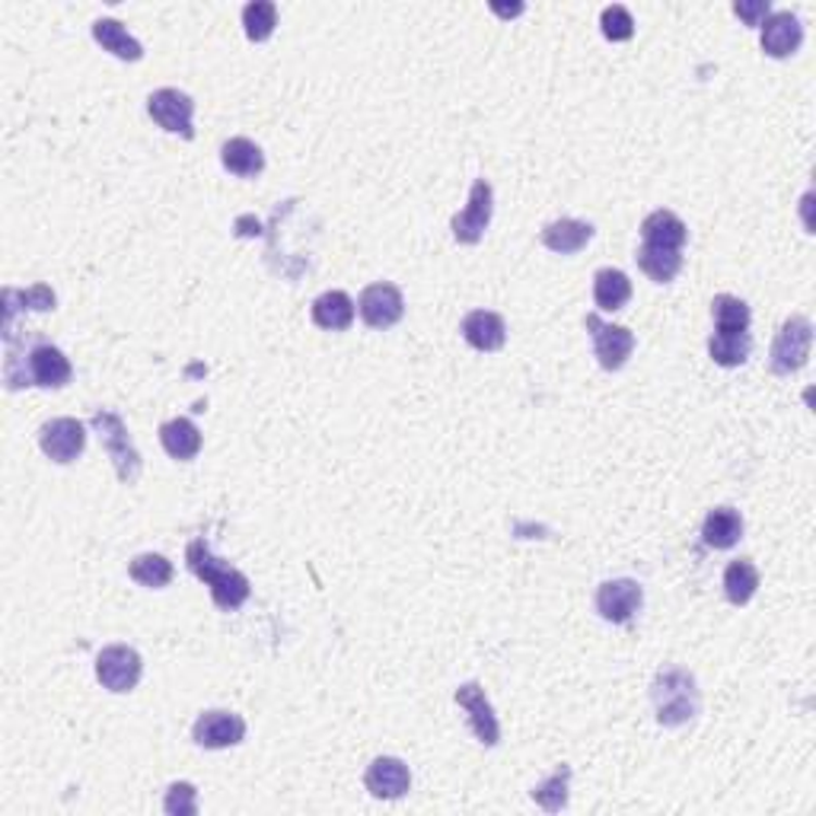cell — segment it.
Wrapping results in <instances>:
<instances>
[{"mask_svg":"<svg viewBox=\"0 0 816 816\" xmlns=\"http://www.w3.org/2000/svg\"><path fill=\"white\" fill-rule=\"evenodd\" d=\"M90 425H93V431L99 434L102 450H105L109 460L115 463L118 479L125 481V485H135V481L141 479V453H138L131 434L125 428V422H122L115 412H109V409H97L93 418H90Z\"/></svg>","mask_w":816,"mask_h":816,"instance_id":"cell-4","label":"cell"},{"mask_svg":"<svg viewBox=\"0 0 816 816\" xmlns=\"http://www.w3.org/2000/svg\"><path fill=\"white\" fill-rule=\"evenodd\" d=\"M712 316H715V329L718 332H746L750 329V306L733 297V293H718L712 300Z\"/></svg>","mask_w":816,"mask_h":816,"instance_id":"cell-29","label":"cell"},{"mask_svg":"<svg viewBox=\"0 0 816 816\" xmlns=\"http://www.w3.org/2000/svg\"><path fill=\"white\" fill-rule=\"evenodd\" d=\"M93 39L105 51H112L115 58H122V61H141L145 58V46L118 20H112V16H102V20L93 23Z\"/></svg>","mask_w":816,"mask_h":816,"instance_id":"cell-21","label":"cell"},{"mask_svg":"<svg viewBox=\"0 0 816 816\" xmlns=\"http://www.w3.org/2000/svg\"><path fill=\"white\" fill-rule=\"evenodd\" d=\"M759 590V568L750 558H737L724 568V593L733 606H746Z\"/></svg>","mask_w":816,"mask_h":816,"instance_id":"cell-25","label":"cell"},{"mask_svg":"<svg viewBox=\"0 0 816 816\" xmlns=\"http://www.w3.org/2000/svg\"><path fill=\"white\" fill-rule=\"evenodd\" d=\"M313 323L326 332H344L354 323V300L344 290H326L313 300Z\"/></svg>","mask_w":816,"mask_h":816,"instance_id":"cell-19","label":"cell"},{"mask_svg":"<svg viewBox=\"0 0 816 816\" xmlns=\"http://www.w3.org/2000/svg\"><path fill=\"white\" fill-rule=\"evenodd\" d=\"M600 26H603V36L610 42H628L635 36V20L631 13L625 10L623 3H613L600 13Z\"/></svg>","mask_w":816,"mask_h":816,"instance_id":"cell-33","label":"cell"},{"mask_svg":"<svg viewBox=\"0 0 816 816\" xmlns=\"http://www.w3.org/2000/svg\"><path fill=\"white\" fill-rule=\"evenodd\" d=\"M357 310H361V319L371 329H392L405 316V297H402V290L396 288V285L377 281V285L361 290Z\"/></svg>","mask_w":816,"mask_h":816,"instance_id":"cell-9","label":"cell"},{"mask_svg":"<svg viewBox=\"0 0 816 816\" xmlns=\"http://www.w3.org/2000/svg\"><path fill=\"white\" fill-rule=\"evenodd\" d=\"M644 603V590L638 580H628V577H619V580H606L600 590H597V613L606 619V623L623 625L628 623Z\"/></svg>","mask_w":816,"mask_h":816,"instance_id":"cell-12","label":"cell"},{"mask_svg":"<svg viewBox=\"0 0 816 816\" xmlns=\"http://www.w3.org/2000/svg\"><path fill=\"white\" fill-rule=\"evenodd\" d=\"M242 26L252 42H268L278 26V7L272 0H252L242 7Z\"/></svg>","mask_w":816,"mask_h":816,"instance_id":"cell-31","label":"cell"},{"mask_svg":"<svg viewBox=\"0 0 816 816\" xmlns=\"http://www.w3.org/2000/svg\"><path fill=\"white\" fill-rule=\"evenodd\" d=\"M141 673H145V661L135 648L109 644L99 651L97 676L109 692H131L141 682Z\"/></svg>","mask_w":816,"mask_h":816,"instance_id":"cell-6","label":"cell"},{"mask_svg":"<svg viewBox=\"0 0 816 816\" xmlns=\"http://www.w3.org/2000/svg\"><path fill=\"white\" fill-rule=\"evenodd\" d=\"M635 259H638L641 272H644L651 281H657V285H670L673 278L679 275V268H682V252H679V249L641 246Z\"/></svg>","mask_w":816,"mask_h":816,"instance_id":"cell-26","label":"cell"},{"mask_svg":"<svg viewBox=\"0 0 816 816\" xmlns=\"http://www.w3.org/2000/svg\"><path fill=\"white\" fill-rule=\"evenodd\" d=\"M364 784L374 798L380 801H396L402 794H409L412 788V771L402 759L396 756H380L367 766V775H364Z\"/></svg>","mask_w":816,"mask_h":816,"instance_id":"cell-15","label":"cell"},{"mask_svg":"<svg viewBox=\"0 0 816 816\" xmlns=\"http://www.w3.org/2000/svg\"><path fill=\"white\" fill-rule=\"evenodd\" d=\"M753 351V338L750 332H715L708 341V354L715 357V364L720 367H740L746 364Z\"/></svg>","mask_w":816,"mask_h":816,"instance_id":"cell-28","label":"cell"},{"mask_svg":"<svg viewBox=\"0 0 816 816\" xmlns=\"http://www.w3.org/2000/svg\"><path fill=\"white\" fill-rule=\"evenodd\" d=\"M39 447L51 463H74L87 447V428L77 418H51L39 428Z\"/></svg>","mask_w":816,"mask_h":816,"instance_id":"cell-10","label":"cell"},{"mask_svg":"<svg viewBox=\"0 0 816 816\" xmlns=\"http://www.w3.org/2000/svg\"><path fill=\"white\" fill-rule=\"evenodd\" d=\"M221 163H224L227 173L249 179V176H259L265 170V153L249 138H230L227 145L221 147Z\"/></svg>","mask_w":816,"mask_h":816,"instance_id":"cell-24","label":"cell"},{"mask_svg":"<svg viewBox=\"0 0 816 816\" xmlns=\"http://www.w3.org/2000/svg\"><path fill=\"white\" fill-rule=\"evenodd\" d=\"M743 536V517L733 507H715L708 511L702 524V539L708 549H733Z\"/></svg>","mask_w":816,"mask_h":816,"instance_id":"cell-22","label":"cell"},{"mask_svg":"<svg viewBox=\"0 0 816 816\" xmlns=\"http://www.w3.org/2000/svg\"><path fill=\"white\" fill-rule=\"evenodd\" d=\"M186 562H189L192 575L211 587V600H214L217 610L234 613V610H240L242 603L249 600V593H252L249 577L237 572V568H230V565H224L221 558H214V552H211V545L204 539H192L189 542Z\"/></svg>","mask_w":816,"mask_h":816,"instance_id":"cell-1","label":"cell"},{"mask_svg":"<svg viewBox=\"0 0 816 816\" xmlns=\"http://www.w3.org/2000/svg\"><path fill=\"white\" fill-rule=\"evenodd\" d=\"M801 42H804V26L794 13L788 10L768 13L763 23V51L768 58H791L801 49Z\"/></svg>","mask_w":816,"mask_h":816,"instance_id":"cell-16","label":"cell"},{"mask_svg":"<svg viewBox=\"0 0 816 816\" xmlns=\"http://www.w3.org/2000/svg\"><path fill=\"white\" fill-rule=\"evenodd\" d=\"M583 326H587V332L593 338V354H597L600 367H603V371H619V367H625V361H628L631 351H635V336H631V329H625V326H610V323H603L597 313H590V316L583 319Z\"/></svg>","mask_w":816,"mask_h":816,"instance_id":"cell-8","label":"cell"},{"mask_svg":"<svg viewBox=\"0 0 816 816\" xmlns=\"http://www.w3.org/2000/svg\"><path fill=\"white\" fill-rule=\"evenodd\" d=\"M733 13L740 20H746L750 26H763L768 16V0H740V3H733Z\"/></svg>","mask_w":816,"mask_h":816,"instance_id":"cell-36","label":"cell"},{"mask_svg":"<svg viewBox=\"0 0 816 816\" xmlns=\"http://www.w3.org/2000/svg\"><path fill=\"white\" fill-rule=\"evenodd\" d=\"M811 344H814V323L807 316L784 319L778 336L771 341V354H768L771 374H778V377L798 374L811 357Z\"/></svg>","mask_w":816,"mask_h":816,"instance_id":"cell-5","label":"cell"},{"mask_svg":"<svg viewBox=\"0 0 816 816\" xmlns=\"http://www.w3.org/2000/svg\"><path fill=\"white\" fill-rule=\"evenodd\" d=\"M593 300H597V306L606 310V313L623 310L625 303L631 300V281H628V275L619 272V268H603V272H597V278H593Z\"/></svg>","mask_w":816,"mask_h":816,"instance_id":"cell-27","label":"cell"},{"mask_svg":"<svg viewBox=\"0 0 816 816\" xmlns=\"http://www.w3.org/2000/svg\"><path fill=\"white\" fill-rule=\"evenodd\" d=\"M160 443L173 460L189 463L201 450V431L194 428V422H189V418H173V422L160 425Z\"/></svg>","mask_w":816,"mask_h":816,"instance_id":"cell-23","label":"cell"},{"mask_svg":"<svg viewBox=\"0 0 816 816\" xmlns=\"http://www.w3.org/2000/svg\"><path fill=\"white\" fill-rule=\"evenodd\" d=\"M651 699L657 708V720L664 727H679L699 715V689L692 673L686 670H661L651 682Z\"/></svg>","mask_w":816,"mask_h":816,"instance_id":"cell-2","label":"cell"},{"mask_svg":"<svg viewBox=\"0 0 816 816\" xmlns=\"http://www.w3.org/2000/svg\"><path fill=\"white\" fill-rule=\"evenodd\" d=\"M13 297L26 306V310H36V313H46V310H54V290L49 285H33L26 290H13Z\"/></svg>","mask_w":816,"mask_h":816,"instance_id":"cell-35","label":"cell"},{"mask_svg":"<svg viewBox=\"0 0 816 816\" xmlns=\"http://www.w3.org/2000/svg\"><path fill=\"white\" fill-rule=\"evenodd\" d=\"M74 371L71 361L64 357V351H58L54 344H36L23 367L20 364H7L3 367V380L10 389H23V386H42V389H61L71 384Z\"/></svg>","mask_w":816,"mask_h":816,"instance_id":"cell-3","label":"cell"},{"mask_svg":"<svg viewBox=\"0 0 816 816\" xmlns=\"http://www.w3.org/2000/svg\"><path fill=\"white\" fill-rule=\"evenodd\" d=\"M147 112H150V118H153L163 131H170V135H183L186 141H192L194 138V128H192L194 102L189 93L173 90V87H163V90L150 93V99H147Z\"/></svg>","mask_w":816,"mask_h":816,"instance_id":"cell-7","label":"cell"},{"mask_svg":"<svg viewBox=\"0 0 816 816\" xmlns=\"http://www.w3.org/2000/svg\"><path fill=\"white\" fill-rule=\"evenodd\" d=\"M568 784H572V768L558 766L555 775H549L542 784L532 788V801L545 811V814H558L568 804Z\"/></svg>","mask_w":816,"mask_h":816,"instance_id":"cell-32","label":"cell"},{"mask_svg":"<svg viewBox=\"0 0 816 816\" xmlns=\"http://www.w3.org/2000/svg\"><path fill=\"white\" fill-rule=\"evenodd\" d=\"M246 737V720L234 712H204L194 720L192 740L204 750H227L237 746Z\"/></svg>","mask_w":816,"mask_h":816,"instance_id":"cell-14","label":"cell"},{"mask_svg":"<svg viewBox=\"0 0 816 816\" xmlns=\"http://www.w3.org/2000/svg\"><path fill=\"white\" fill-rule=\"evenodd\" d=\"M590 240H593V224H587V221L562 217V221H552L542 227V242L558 255H575Z\"/></svg>","mask_w":816,"mask_h":816,"instance_id":"cell-18","label":"cell"},{"mask_svg":"<svg viewBox=\"0 0 816 816\" xmlns=\"http://www.w3.org/2000/svg\"><path fill=\"white\" fill-rule=\"evenodd\" d=\"M163 811L170 816H194L198 814V791L189 781H176L170 784L166 791V801H163Z\"/></svg>","mask_w":816,"mask_h":816,"instance_id":"cell-34","label":"cell"},{"mask_svg":"<svg viewBox=\"0 0 816 816\" xmlns=\"http://www.w3.org/2000/svg\"><path fill=\"white\" fill-rule=\"evenodd\" d=\"M463 338L476 348V351H501L507 341V326L501 313L491 310H473L466 313L463 326H460Z\"/></svg>","mask_w":816,"mask_h":816,"instance_id":"cell-17","label":"cell"},{"mask_svg":"<svg viewBox=\"0 0 816 816\" xmlns=\"http://www.w3.org/2000/svg\"><path fill=\"white\" fill-rule=\"evenodd\" d=\"M491 211H494V192L488 186V179H476L473 192H469V204L453 217V237L466 246H476L485 237L488 224H491Z\"/></svg>","mask_w":816,"mask_h":816,"instance_id":"cell-11","label":"cell"},{"mask_svg":"<svg viewBox=\"0 0 816 816\" xmlns=\"http://www.w3.org/2000/svg\"><path fill=\"white\" fill-rule=\"evenodd\" d=\"M641 237H644V246H661V249H679L682 252V246L689 240V230H686V224L673 211L661 208V211H654V214L644 217Z\"/></svg>","mask_w":816,"mask_h":816,"instance_id":"cell-20","label":"cell"},{"mask_svg":"<svg viewBox=\"0 0 816 816\" xmlns=\"http://www.w3.org/2000/svg\"><path fill=\"white\" fill-rule=\"evenodd\" d=\"M128 575H131V580H138L141 587L160 590V587H166V583L173 580L176 572H173V562H170V558H163V555H156V552H145V555H138V558H131Z\"/></svg>","mask_w":816,"mask_h":816,"instance_id":"cell-30","label":"cell"},{"mask_svg":"<svg viewBox=\"0 0 816 816\" xmlns=\"http://www.w3.org/2000/svg\"><path fill=\"white\" fill-rule=\"evenodd\" d=\"M456 705L469 715V727H473V733L479 737L485 746H498V740H501V724L494 718V708H491V702H488V695H485V689H481L479 682H466V686H460L456 689Z\"/></svg>","mask_w":816,"mask_h":816,"instance_id":"cell-13","label":"cell"}]
</instances>
